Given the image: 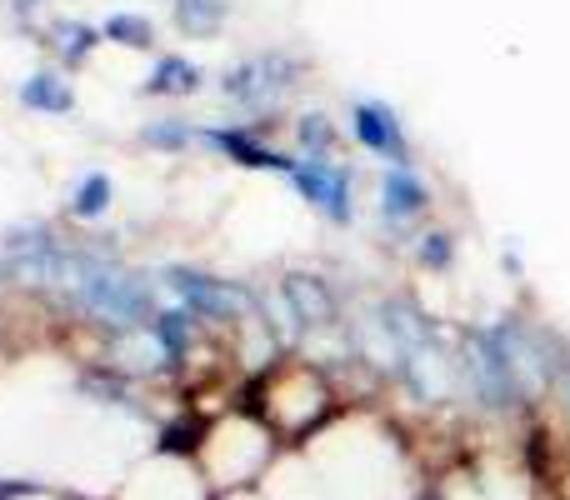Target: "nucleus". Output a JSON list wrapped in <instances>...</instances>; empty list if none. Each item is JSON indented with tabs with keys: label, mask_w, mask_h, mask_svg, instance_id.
<instances>
[]
</instances>
